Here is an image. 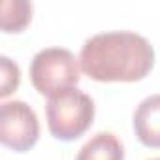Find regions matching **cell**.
Listing matches in <instances>:
<instances>
[{"label":"cell","instance_id":"5","mask_svg":"<svg viewBox=\"0 0 160 160\" xmlns=\"http://www.w3.org/2000/svg\"><path fill=\"white\" fill-rule=\"evenodd\" d=\"M134 132L151 149H160V94L147 96L134 111Z\"/></svg>","mask_w":160,"mask_h":160},{"label":"cell","instance_id":"3","mask_svg":"<svg viewBox=\"0 0 160 160\" xmlns=\"http://www.w3.org/2000/svg\"><path fill=\"white\" fill-rule=\"evenodd\" d=\"M79 58L64 47H47L34 55L30 62V81L42 96H55L66 89H73L79 75Z\"/></svg>","mask_w":160,"mask_h":160},{"label":"cell","instance_id":"9","mask_svg":"<svg viewBox=\"0 0 160 160\" xmlns=\"http://www.w3.org/2000/svg\"><path fill=\"white\" fill-rule=\"evenodd\" d=\"M152 160H160V158H152Z\"/></svg>","mask_w":160,"mask_h":160},{"label":"cell","instance_id":"8","mask_svg":"<svg viewBox=\"0 0 160 160\" xmlns=\"http://www.w3.org/2000/svg\"><path fill=\"white\" fill-rule=\"evenodd\" d=\"M0 66H2V91H0V96L6 98L13 91H17L21 83V72H19V66L12 62V58L8 57H0Z\"/></svg>","mask_w":160,"mask_h":160},{"label":"cell","instance_id":"4","mask_svg":"<svg viewBox=\"0 0 160 160\" xmlns=\"http://www.w3.org/2000/svg\"><path fill=\"white\" fill-rule=\"evenodd\" d=\"M40 138L36 111L23 100L4 102L0 108V141L15 152L30 151Z\"/></svg>","mask_w":160,"mask_h":160},{"label":"cell","instance_id":"6","mask_svg":"<svg viewBox=\"0 0 160 160\" xmlns=\"http://www.w3.org/2000/svg\"><path fill=\"white\" fill-rule=\"evenodd\" d=\"M75 160H124V147L117 136L100 132L79 149Z\"/></svg>","mask_w":160,"mask_h":160},{"label":"cell","instance_id":"7","mask_svg":"<svg viewBox=\"0 0 160 160\" xmlns=\"http://www.w3.org/2000/svg\"><path fill=\"white\" fill-rule=\"evenodd\" d=\"M32 19V4L27 0H4L2 2V32H23Z\"/></svg>","mask_w":160,"mask_h":160},{"label":"cell","instance_id":"1","mask_svg":"<svg viewBox=\"0 0 160 160\" xmlns=\"http://www.w3.org/2000/svg\"><path fill=\"white\" fill-rule=\"evenodd\" d=\"M85 75L94 81H141L154 66V49L147 38L128 32H102L85 42L79 53Z\"/></svg>","mask_w":160,"mask_h":160},{"label":"cell","instance_id":"2","mask_svg":"<svg viewBox=\"0 0 160 160\" xmlns=\"http://www.w3.org/2000/svg\"><path fill=\"white\" fill-rule=\"evenodd\" d=\"M94 102L79 89H66L47 100L45 115L53 138L60 141H73L81 138L94 121Z\"/></svg>","mask_w":160,"mask_h":160}]
</instances>
